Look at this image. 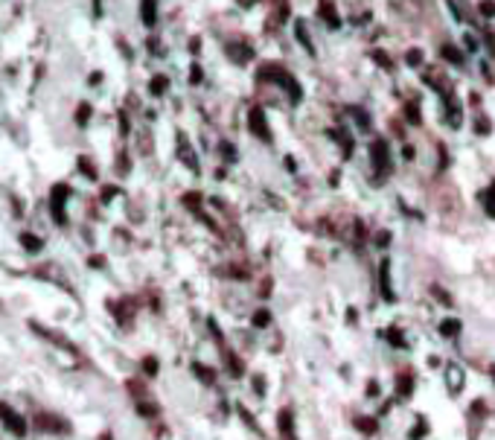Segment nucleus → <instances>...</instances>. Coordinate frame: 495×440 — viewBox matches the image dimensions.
<instances>
[{"mask_svg": "<svg viewBox=\"0 0 495 440\" xmlns=\"http://www.w3.org/2000/svg\"><path fill=\"white\" fill-rule=\"evenodd\" d=\"M0 423L6 426L9 435H15V438H27V420H24L18 411L9 408L6 403H0Z\"/></svg>", "mask_w": 495, "mask_h": 440, "instance_id": "1", "label": "nucleus"}, {"mask_svg": "<svg viewBox=\"0 0 495 440\" xmlns=\"http://www.w3.org/2000/svg\"><path fill=\"white\" fill-rule=\"evenodd\" d=\"M35 426L44 429V432H50V435H67V429H70L62 417H53V414H38V417H35Z\"/></svg>", "mask_w": 495, "mask_h": 440, "instance_id": "2", "label": "nucleus"}, {"mask_svg": "<svg viewBox=\"0 0 495 440\" xmlns=\"http://www.w3.org/2000/svg\"><path fill=\"white\" fill-rule=\"evenodd\" d=\"M67 195H70V189L64 187V184L53 187V219L59 221V224L64 221V201H67Z\"/></svg>", "mask_w": 495, "mask_h": 440, "instance_id": "3", "label": "nucleus"}, {"mask_svg": "<svg viewBox=\"0 0 495 440\" xmlns=\"http://www.w3.org/2000/svg\"><path fill=\"white\" fill-rule=\"evenodd\" d=\"M370 152H373V166H376L379 172H388V143H385V140H376Z\"/></svg>", "mask_w": 495, "mask_h": 440, "instance_id": "4", "label": "nucleus"}, {"mask_svg": "<svg viewBox=\"0 0 495 440\" xmlns=\"http://www.w3.org/2000/svg\"><path fill=\"white\" fill-rule=\"evenodd\" d=\"M446 382H449V391H452V394H460V388H463V370H460L458 365H449V367H446Z\"/></svg>", "mask_w": 495, "mask_h": 440, "instance_id": "5", "label": "nucleus"}, {"mask_svg": "<svg viewBox=\"0 0 495 440\" xmlns=\"http://www.w3.org/2000/svg\"><path fill=\"white\" fill-rule=\"evenodd\" d=\"M250 128H253V134H259L262 140H271L268 126H265V117H262V111H259V108H253V111H250Z\"/></svg>", "mask_w": 495, "mask_h": 440, "instance_id": "6", "label": "nucleus"}, {"mask_svg": "<svg viewBox=\"0 0 495 440\" xmlns=\"http://www.w3.org/2000/svg\"><path fill=\"white\" fill-rule=\"evenodd\" d=\"M379 280H382V294L385 300H393V289H390V262L379 265Z\"/></svg>", "mask_w": 495, "mask_h": 440, "instance_id": "7", "label": "nucleus"}, {"mask_svg": "<svg viewBox=\"0 0 495 440\" xmlns=\"http://www.w3.org/2000/svg\"><path fill=\"white\" fill-rule=\"evenodd\" d=\"M440 335H446V338H458V335H460V321H458V318H446V321L440 324Z\"/></svg>", "mask_w": 495, "mask_h": 440, "instance_id": "8", "label": "nucleus"}, {"mask_svg": "<svg viewBox=\"0 0 495 440\" xmlns=\"http://www.w3.org/2000/svg\"><path fill=\"white\" fill-rule=\"evenodd\" d=\"M21 245H24L30 254H35V251H41V248H44L41 236H32V233H21Z\"/></svg>", "mask_w": 495, "mask_h": 440, "instance_id": "9", "label": "nucleus"}, {"mask_svg": "<svg viewBox=\"0 0 495 440\" xmlns=\"http://www.w3.org/2000/svg\"><path fill=\"white\" fill-rule=\"evenodd\" d=\"M355 426L364 432V435H373V432H379V423L370 420V417H355Z\"/></svg>", "mask_w": 495, "mask_h": 440, "instance_id": "10", "label": "nucleus"}, {"mask_svg": "<svg viewBox=\"0 0 495 440\" xmlns=\"http://www.w3.org/2000/svg\"><path fill=\"white\" fill-rule=\"evenodd\" d=\"M280 432H283L285 438H291V435H294V426H291V411H283V414H280Z\"/></svg>", "mask_w": 495, "mask_h": 440, "instance_id": "11", "label": "nucleus"}, {"mask_svg": "<svg viewBox=\"0 0 495 440\" xmlns=\"http://www.w3.org/2000/svg\"><path fill=\"white\" fill-rule=\"evenodd\" d=\"M143 21L149 27L155 24V0H143Z\"/></svg>", "mask_w": 495, "mask_h": 440, "instance_id": "12", "label": "nucleus"}, {"mask_svg": "<svg viewBox=\"0 0 495 440\" xmlns=\"http://www.w3.org/2000/svg\"><path fill=\"white\" fill-rule=\"evenodd\" d=\"M411 391H414V385H411V376L405 373V376L399 379V382H396V394H399V397H408Z\"/></svg>", "mask_w": 495, "mask_h": 440, "instance_id": "13", "label": "nucleus"}, {"mask_svg": "<svg viewBox=\"0 0 495 440\" xmlns=\"http://www.w3.org/2000/svg\"><path fill=\"white\" fill-rule=\"evenodd\" d=\"M425 432H428V423H425V420H417V426H414V432H411V440L425 438Z\"/></svg>", "mask_w": 495, "mask_h": 440, "instance_id": "14", "label": "nucleus"}, {"mask_svg": "<svg viewBox=\"0 0 495 440\" xmlns=\"http://www.w3.org/2000/svg\"><path fill=\"white\" fill-rule=\"evenodd\" d=\"M388 335H390V338H388V341H390V344H393V347H405V338H402V330H388Z\"/></svg>", "mask_w": 495, "mask_h": 440, "instance_id": "15", "label": "nucleus"}, {"mask_svg": "<svg viewBox=\"0 0 495 440\" xmlns=\"http://www.w3.org/2000/svg\"><path fill=\"white\" fill-rule=\"evenodd\" d=\"M443 56H449V62H452V64H463V59H460V53H458L455 47H443Z\"/></svg>", "mask_w": 495, "mask_h": 440, "instance_id": "16", "label": "nucleus"}, {"mask_svg": "<svg viewBox=\"0 0 495 440\" xmlns=\"http://www.w3.org/2000/svg\"><path fill=\"white\" fill-rule=\"evenodd\" d=\"M192 370L204 379V382H213V370H207V367H201V365H192Z\"/></svg>", "mask_w": 495, "mask_h": 440, "instance_id": "17", "label": "nucleus"}, {"mask_svg": "<svg viewBox=\"0 0 495 440\" xmlns=\"http://www.w3.org/2000/svg\"><path fill=\"white\" fill-rule=\"evenodd\" d=\"M265 324H268V312H265V309L253 312V327H265Z\"/></svg>", "mask_w": 495, "mask_h": 440, "instance_id": "18", "label": "nucleus"}, {"mask_svg": "<svg viewBox=\"0 0 495 440\" xmlns=\"http://www.w3.org/2000/svg\"><path fill=\"white\" fill-rule=\"evenodd\" d=\"M143 370H146L149 376H155V373H157V359H152V356H149V359L143 362Z\"/></svg>", "mask_w": 495, "mask_h": 440, "instance_id": "19", "label": "nucleus"}, {"mask_svg": "<svg viewBox=\"0 0 495 440\" xmlns=\"http://www.w3.org/2000/svg\"><path fill=\"white\" fill-rule=\"evenodd\" d=\"M163 88H166V79H163V76H157L155 82H152V94H163Z\"/></svg>", "mask_w": 495, "mask_h": 440, "instance_id": "20", "label": "nucleus"}, {"mask_svg": "<svg viewBox=\"0 0 495 440\" xmlns=\"http://www.w3.org/2000/svg\"><path fill=\"white\" fill-rule=\"evenodd\" d=\"M487 213L495 216V189H490V195H487Z\"/></svg>", "mask_w": 495, "mask_h": 440, "instance_id": "21", "label": "nucleus"}, {"mask_svg": "<svg viewBox=\"0 0 495 440\" xmlns=\"http://www.w3.org/2000/svg\"><path fill=\"white\" fill-rule=\"evenodd\" d=\"M230 373H233V376L242 373V365H239V359H233V356H230Z\"/></svg>", "mask_w": 495, "mask_h": 440, "instance_id": "22", "label": "nucleus"}, {"mask_svg": "<svg viewBox=\"0 0 495 440\" xmlns=\"http://www.w3.org/2000/svg\"><path fill=\"white\" fill-rule=\"evenodd\" d=\"M140 414L152 417V414H157V408H155V405H149V403H140Z\"/></svg>", "mask_w": 495, "mask_h": 440, "instance_id": "23", "label": "nucleus"}, {"mask_svg": "<svg viewBox=\"0 0 495 440\" xmlns=\"http://www.w3.org/2000/svg\"><path fill=\"white\" fill-rule=\"evenodd\" d=\"M388 239H390V236H388V233H385V230H382V233H379V236H376V242H379V248H385V242H388Z\"/></svg>", "mask_w": 495, "mask_h": 440, "instance_id": "24", "label": "nucleus"}, {"mask_svg": "<svg viewBox=\"0 0 495 440\" xmlns=\"http://www.w3.org/2000/svg\"><path fill=\"white\" fill-rule=\"evenodd\" d=\"M481 9H484V15H495V6H493V3H484Z\"/></svg>", "mask_w": 495, "mask_h": 440, "instance_id": "25", "label": "nucleus"}]
</instances>
